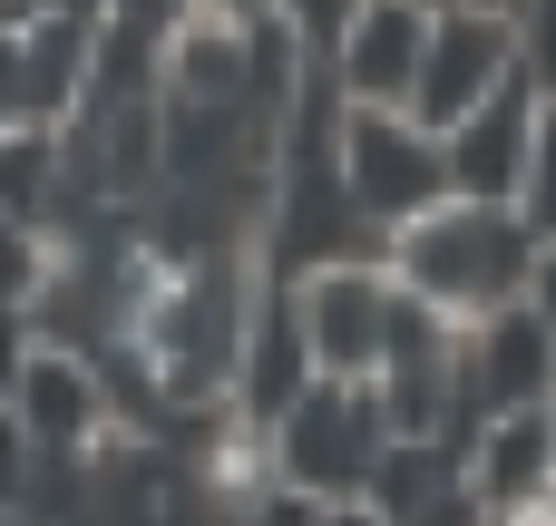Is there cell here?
Masks as SVG:
<instances>
[{
    "label": "cell",
    "mask_w": 556,
    "mask_h": 526,
    "mask_svg": "<svg viewBox=\"0 0 556 526\" xmlns=\"http://www.w3.org/2000/svg\"><path fill=\"white\" fill-rule=\"evenodd\" d=\"M391 283L450 322H479L498 303L528 293V264H538V224L518 205H489V195H440L420 205L410 224H391Z\"/></svg>",
    "instance_id": "1"
},
{
    "label": "cell",
    "mask_w": 556,
    "mask_h": 526,
    "mask_svg": "<svg viewBox=\"0 0 556 526\" xmlns=\"http://www.w3.org/2000/svg\"><path fill=\"white\" fill-rule=\"evenodd\" d=\"M274 478L313 488V498H362L391 459V420L371 400V381H303L274 420H264Z\"/></svg>",
    "instance_id": "2"
},
{
    "label": "cell",
    "mask_w": 556,
    "mask_h": 526,
    "mask_svg": "<svg viewBox=\"0 0 556 526\" xmlns=\"http://www.w3.org/2000/svg\"><path fill=\"white\" fill-rule=\"evenodd\" d=\"M332 176H342L352 215L381 224V234L450 195L440 127H420L410 107H362V98H342V117H332Z\"/></svg>",
    "instance_id": "3"
},
{
    "label": "cell",
    "mask_w": 556,
    "mask_h": 526,
    "mask_svg": "<svg viewBox=\"0 0 556 526\" xmlns=\"http://www.w3.org/2000/svg\"><path fill=\"white\" fill-rule=\"evenodd\" d=\"M283 303H293V332L313 351V381H371L381 371V342L401 322V283L381 254H323Z\"/></svg>",
    "instance_id": "4"
},
{
    "label": "cell",
    "mask_w": 556,
    "mask_h": 526,
    "mask_svg": "<svg viewBox=\"0 0 556 526\" xmlns=\"http://www.w3.org/2000/svg\"><path fill=\"white\" fill-rule=\"evenodd\" d=\"M508 68H528V49H518V20H498V10H469V0H440L430 10V39H420V68H410V117L420 127H450L459 107H479Z\"/></svg>",
    "instance_id": "5"
},
{
    "label": "cell",
    "mask_w": 556,
    "mask_h": 526,
    "mask_svg": "<svg viewBox=\"0 0 556 526\" xmlns=\"http://www.w3.org/2000/svg\"><path fill=\"white\" fill-rule=\"evenodd\" d=\"M556 390V332L547 312L518 293L479 322H459V410L489 420V410H547Z\"/></svg>",
    "instance_id": "6"
},
{
    "label": "cell",
    "mask_w": 556,
    "mask_h": 526,
    "mask_svg": "<svg viewBox=\"0 0 556 526\" xmlns=\"http://www.w3.org/2000/svg\"><path fill=\"white\" fill-rule=\"evenodd\" d=\"M538 107H547V78L538 68H508L479 107H459L440 127V166H450V195H489V205H518V176H528V137H538Z\"/></svg>",
    "instance_id": "7"
},
{
    "label": "cell",
    "mask_w": 556,
    "mask_h": 526,
    "mask_svg": "<svg viewBox=\"0 0 556 526\" xmlns=\"http://www.w3.org/2000/svg\"><path fill=\"white\" fill-rule=\"evenodd\" d=\"M420 39H430V10H420V0H362L323 59H332L342 98L401 107V98H410V68H420Z\"/></svg>",
    "instance_id": "8"
},
{
    "label": "cell",
    "mask_w": 556,
    "mask_h": 526,
    "mask_svg": "<svg viewBox=\"0 0 556 526\" xmlns=\"http://www.w3.org/2000/svg\"><path fill=\"white\" fill-rule=\"evenodd\" d=\"M459 488L479 498V517H498V508H518V498H547V488H556V429H547V410H489V420L469 429Z\"/></svg>",
    "instance_id": "9"
},
{
    "label": "cell",
    "mask_w": 556,
    "mask_h": 526,
    "mask_svg": "<svg viewBox=\"0 0 556 526\" xmlns=\"http://www.w3.org/2000/svg\"><path fill=\"white\" fill-rule=\"evenodd\" d=\"M518 215L556 234V98L538 107V137H528V176H518Z\"/></svg>",
    "instance_id": "10"
},
{
    "label": "cell",
    "mask_w": 556,
    "mask_h": 526,
    "mask_svg": "<svg viewBox=\"0 0 556 526\" xmlns=\"http://www.w3.org/2000/svg\"><path fill=\"white\" fill-rule=\"evenodd\" d=\"M264 10H274L303 49H332V39H342V20H352L362 0H264Z\"/></svg>",
    "instance_id": "11"
},
{
    "label": "cell",
    "mask_w": 556,
    "mask_h": 526,
    "mask_svg": "<svg viewBox=\"0 0 556 526\" xmlns=\"http://www.w3.org/2000/svg\"><path fill=\"white\" fill-rule=\"evenodd\" d=\"M518 49H528L538 78L556 68V0H518Z\"/></svg>",
    "instance_id": "12"
},
{
    "label": "cell",
    "mask_w": 556,
    "mask_h": 526,
    "mask_svg": "<svg viewBox=\"0 0 556 526\" xmlns=\"http://www.w3.org/2000/svg\"><path fill=\"white\" fill-rule=\"evenodd\" d=\"M528 303L547 312V332H556V234H538V264H528Z\"/></svg>",
    "instance_id": "13"
},
{
    "label": "cell",
    "mask_w": 556,
    "mask_h": 526,
    "mask_svg": "<svg viewBox=\"0 0 556 526\" xmlns=\"http://www.w3.org/2000/svg\"><path fill=\"white\" fill-rule=\"evenodd\" d=\"M313 526H391V517H381L371 498H323V517H313Z\"/></svg>",
    "instance_id": "14"
},
{
    "label": "cell",
    "mask_w": 556,
    "mask_h": 526,
    "mask_svg": "<svg viewBox=\"0 0 556 526\" xmlns=\"http://www.w3.org/2000/svg\"><path fill=\"white\" fill-rule=\"evenodd\" d=\"M186 10H225V20H254L264 0H186Z\"/></svg>",
    "instance_id": "15"
},
{
    "label": "cell",
    "mask_w": 556,
    "mask_h": 526,
    "mask_svg": "<svg viewBox=\"0 0 556 526\" xmlns=\"http://www.w3.org/2000/svg\"><path fill=\"white\" fill-rule=\"evenodd\" d=\"M469 10H498V20H518V0H469Z\"/></svg>",
    "instance_id": "16"
},
{
    "label": "cell",
    "mask_w": 556,
    "mask_h": 526,
    "mask_svg": "<svg viewBox=\"0 0 556 526\" xmlns=\"http://www.w3.org/2000/svg\"><path fill=\"white\" fill-rule=\"evenodd\" d=\"M547 98H556V68H547Z\"/></svg>",
    "instance_id": "17"
},
{
    "label": "cell",
    "mask_w": 556,
    "mask_h": 526,
    "mask_svg": "<svg viewBox=\"0 0 556 526\" xmlns=\"http://www.w3.org/2000/svg\"><path fill=\"white\" fill-rule=\"evenodd\" d=\"M420 10H440V0H420Z\"/></svg>",
    "instance_id": "18"
}]
</instances>
